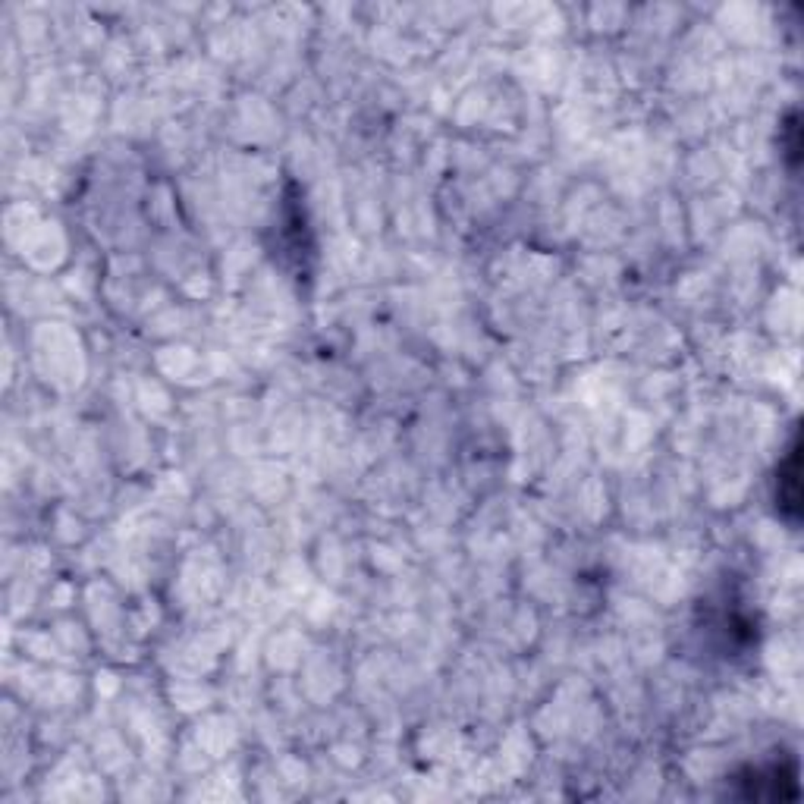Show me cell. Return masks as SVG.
<instances>
[{
    "label": "cell",
    "instance_id": "6da1fadb",
    "mask_svg": "<svg viewBox=\"0 0 804 804\" xmlns=\"http://www.w3.org/2000/svg\"><path fill=\"white\" fill-rule=\"evenodd\" d=\"M786 468H788V475L779 468V475H782L779 478V509L795 522V509H799V446H792V453H788V459H786Z\"/></svg>",
    "mask_w": 804,
    "mask_h": 804
}]
</instances>
